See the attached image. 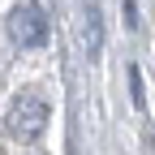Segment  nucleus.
<instances>
[{"label": "nucleus", "instance_id": "obj_3", "mask_svg": "<svg viewBox=\"0 0 155 155\" xmlns=\"http://www.w3.org/2000/svg\"><path fill=\"white\" fill-rule=\"evenodd\" d=\"M86 48H91V56L99 52V13L91 9V26H86Z\"/></svg>", "mask_w": 155, "mask_h": 155}, {"label": "nucleus", "instance_id": "obj_2", "mask_svg": "<svg viewBox=\"0 0 155 155\" xmlns=\"http://www.w3.org/2000/svg\"><path fill=\"white\" fill-rule=\"evenodd\" d=\"M9 35L17 48H43L48 43V13L39 0H17L9 9Z\"/></svg>", "mask_w": 155, "mask_h": 155}, {"label": "nucleus", "instance_id": "obj_1", "mask_svg": "<svg viewBox=\"0 0 155 155\" xmlns=\"http://www.w3.org/2000/svg\"><path fill=\"white\" fill-rule=\"evenodd\" d=\"M9 134L13 138H22V142H30V138H39V134L48 129V99L39 91H22L13 99V108H9Z\"/></svg>", "mask_w": 155, "mask_h": 155}]
</instances>
